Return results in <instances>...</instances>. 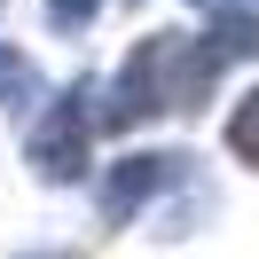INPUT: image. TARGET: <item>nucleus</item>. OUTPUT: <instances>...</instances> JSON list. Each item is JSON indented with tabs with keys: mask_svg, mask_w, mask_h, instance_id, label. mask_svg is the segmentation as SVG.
<instances>
[{
	"mask_svg": "<svg viewBox=\"0 0 259 259\" xmlns=\"http://www.w3.org/2000/svg\"><path fill=\"white\" fill-rule=\"evenodd\" d=\"M24 95H39V71L16 48H0V102H24Z\"/></svg>",
	"mask_w": 259,
	"mask_h": 259,
	"instance_id": "obj_5",
	"label": "nucleus"
},
{
	"mask_svg": "<svg viewBox=\"0 0 259 259\" xmlns=\"http://www.w3.org/2000/svg\"><path fill=\"white\" fill-rule=\"evenodd\" d=\"M228 149H236L243 165H259V87L236 102V118H228Z\"/></svg>",
	"mask_w": 259,
	"mask_h": 259,
	"instance_id": "obj_4",
	"label": "nucleus"
},
{
	"mask_svg": "<svg viewBox=\"0 0 259 259\" xmlns=\"http://www.w3.org/2000/svg\"><path fill=\"white\" fill-rule=\"evenodd\" d=\"M95 8H102V0H48L55 32H79V24H95Z\"/></svg>",
	"mask_w": 259,
	"mask_h": 259,
	"instance_id": "obj_6",
	"label": "nucleus"
},
{
	"mask_svg": "<svg viewBox=\"0 0 259 259\" xmlns=\"http://www.w3.org/2000/svg\"><path fill=\"white\" fill-rule=\"evenodd\" d=\"M220 71H228V55L212 48V39L157 32L118 71V95H110V110H102V126H142V118H157V110H196Z\"/></svg>",
	"mask_w": 259,
	"mask_h": 259,
	"instance_id": "obj_1",
	"label": "nucleus"
},
{
	"mask_svg": "<svg viewBox=\"0 0 259 259\" xmlns=\"http://www.w3.org/2000/svg\"><path fill=\"white\" fill-rule=\"evenodd\" d=\"M173 173H181V157H118L110 181H102V220H126V212L149 204V196H157Z\"/></svg>",
	"mask_w": 259,
	"mask_h": 259,
	"instance_id": "obj_3",
	"label": "nucleus"
},
{
	"mask_svg": "<svg viewBox=\"0 0 259 259\" xmlns=\"http://www.w3.org/2000/svg\"><path fill=\"white\" fill-rule=\"evenodd\" d=\"M87 102H95V87L71 79L63 95L39 110V126H32V165H39L48 181H79V173H87V149H95V110H87Z\"/></svg>",
	"mask_w": 259,
	"mask_h": 259,
	"instance_id": "obj_2",
	"label": "nucleus"
},
{
	"mask_svg": "<svg viewBox=\"0 0 259 259\" xmlns=\"http://www.w3.org/2000/svg\"><path fill=\"white\" fill-rule=\"evenodd\" d=\"M196 8H212V16H259V0H196Z\"/></svg>",
	"mask_w": 259,
	"mask_h": 259,
	"instance_id": "obj_7",
	"label": "nucleus"
}]
</instances>
